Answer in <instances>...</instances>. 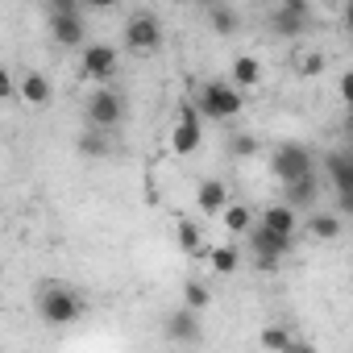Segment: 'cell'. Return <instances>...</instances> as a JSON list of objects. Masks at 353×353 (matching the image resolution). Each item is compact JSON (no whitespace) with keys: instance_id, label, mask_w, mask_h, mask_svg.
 Returning <instances> with one entry per match:
<instances>
[{"instance_id":"6da1fadb","label":"cell","mask_w":353,"mask_h":353,"mask_svg":"<svg viewBox=\"0 0 353 353\" xmlns=\"http://www.w3.org/2000/svg\"><path fill=\"white\" fill-rule=\"evenodd\" d=\"M38 316L50 328H67V324H75L83 316V299L67 283H42V291H38Z\"/></svg>"},{"instance_id":"7a4b0ae2","label":"cell","mask_w":353,"mask_h":353,"mask_svg":"<svg viewBox=\"0 0 353 353\" xmlns=\"http://www.w3.org/2000/svg\"><path fill=\"white\" fill-rule=\"evenodd\" d=\"M196 104H200V112H204V121H233V117H241V108H245V100H241V88L229 79H208L204 88H200V96H196Z\"/></svg>"},{"instance_id":"3957f363","label":"cell","mask_w":353,"mask_h":353,"mask_svg":"<svg viewBox=\"0 0 353 353\" xmlns=\"http://www.w3.org/2000/svg\"><path fill=\"white\" fill-rule=\"evenodd\" d=\"M250 245H254V266L258 270H274L279 266V258L283 254H291V245H295V237L291 233H279V229H270L266 221H258L254 229H250Z\"/></svg>"},{"instance_id":"277c9868","label":"cell","mask_w":353,"mask_h":353,"mask_svg":"<svg viewBox=\"0 0 353 353\" xmlns=\"http://www.w3.org/2000/svg\"><path fill=\"white\" fill-rule=\"evenodd\" d=\"M200 117H204V112H200V104H192V100H183V104H179L174 129H170V137H166L170 154H196V150H200V137H204Z\"/></svg>"},{"instance_id":"5b68a950","label":"cell","mask_w":353,"mask_h":353,"mask_svg":"<svg viewBox=\"0 0 353 353\" xmlns=\"http://www.w3.org/2000/svg\"><path fill=\"white\" fill-rule=\"evenodd\" d=\"M83 117H88V125H96V129H117L121 117H125V96L112 92L108 83H96V92H92L88 104H83Z\"/></svg>"},{"instance_id":"8992f818","label":"cell","mask_w":353,"mask_h":353,"mask_svg":"<svg viewBox=\"0 0 353 353\" xmlns=\"http://www.w3.org/2000/svg\"><path fill=\"white\" fill-rule=\"evenodd\" d=\"M270 170H274L279 183H295L299 174L312 170V150L299 145V141H283V145L270 154Z\"/></svg>"},{"instance_id":"52a82bcc","label":"cell","mask_w":353,"mask_h":353,"mask_svg":"<svg viewBox=\"0 0 353 353\" xmlns=\"http://www.w3.org/2000/svg\"><path fill=\"white\" fill-rule=\"evenodd\" d=\"M125 46H129V50H141V54L158 50V46H162V26H158V17H154V13H133V17L125 21Z\"/></svg>"},{"instance_id":"ba28073f","label":"cell","mask_w":353,"mask_h":353,"mask_svg":"<svg viewBox=\"0 0 353 353\" xmlns=\"http://www.w3.org/2000/svg\"><path fill=\"white\" fill-rule=\"evenodd\" d=\"M79 75L92 79V83H108V79L117 75V46H108V42L83 46V67H79Z\"/></svg>"},{"instance_id":"9c48e42d","label":"cell","mask_w":353,"mask_h":353,"mask_svg":"<svg viewBox=\"0 0 353 353\" xmlns=\"http://www.w3.org/2000/svg\"><path fill=\"white\" fill-rule=\"evenodd\" d=\"M307 17H312L307 0H283V5L274 9V17H270V30L279 38H299L307 30Z\"/></svg>"},{"instance_id":"30bf717a","label":"cell","mask_w":353,"mask_h":353,"mask_svg":"<svg viewBox=\"0 0 353 353\" xmlns=\"http://www.w3.org/2000/svg\"><path fill=\"white\" fill-rule=\"evenodd\" d=\"M50 38L67 50L83 46V17L79 9H50Z\"/></svg>"},{"instance_id":"8fae6325","label":"cell","mask_w":353,"mask_h":353,"mask_svg":"<svg viewBox=\"0 0 353 353\" xmlns=\"http://www.w3.org/2000/svg\"><path fill=\"white\" fill-rule=\"evenodd\" d=\"M166 336L170 341H179V345H196L200 336H204V328H200V312L196 307H179V312H170L166 316Z\"/></svg>"},{"instance_id":"7c38bea8","label":"cell","mask_w":353,"mask_h":353,"mask_svg":"<svg viewBox=\"0 0 353 353\" xmlns=\"http://www.w3.org/2000/svg\"><path fill=\"white\" fill-rule=\"evenodd\" d=\"M324 170H328V183H332L336 196L353 192V150H332L324 158Z\"/></svg>"},{"instance_id":"4fadbf2b","label":"cell","mask_w":353,"mask_h":353,"mask_svg":"<svg viewBox=\"0 0 353 353\" xmlns=\"http://www.w3.org/2000/svg\"><path fill=\"white\" fill-rule=\"evenodd\" d=\"M17 96H21L30 108H46L50 96H54V83H50L42 71H26V75L17 79Z\"/></svg>"},{"instance_id":"5bb4252c","label":"cell","mask_w":353,"mask_h":353,"mask_svg":"<svg viewBox=\"0 0 353 353\" xmlns=\"http://www.w3.org/2000/svg\"><path fill=\"white\" fill-rule=\"evenodd\" d=\"M196 204H200L204 216H221L233 200H229V188H225L221 179H204V183L196 188Z\"/></svg>"},{"instance_id":"9a60e30c","label":"cell","mask_w":353,"mask_h":353,"mask_svg":"<svg viewBox=\"0 0 353 353\" xmlns=\"http://www.w3.org/2000/svg\"><path fill=\"white\" fill-rule=\"evenodd\" d=\"M174 237H179V250H183L188 258H204V254H208V245H204V233H200V221H188V216H179V221H174Z\"/></svg>"},{"instance_id":"2e32d148","label":"cell","mask_w":353,"mask_h":353,"mask_svg":"<svg viewBox=\"0 0 353 353\" xmlns=\"http://www.w3.org/2000/svg\"><path fill=\"white\" fill-rule=\"evenodd\" d=\"M283 192H287V204H295L299 212H307L312 204H316V196H320V188H316V174L307 170V174H299L295 183H283Z\"/></svg>"},{"instance_id":"e0dca14e","label":"cell","mask_w":353,"mask_h":353,"mask_svg":"<svg viewBox=\"0 0 353 353\" xmlns=\"http://www.w3.org/2000/svg\"><path fill=\"white\" fill-rule=\"evenodd\" d=\"M208 26H212V34L233 38V34L241 30V13H237L233 5H225V0H216V5L208 9Z\"/></svg>"},{"instance_id":"ac0fdd59","label":"cell","mask_w":353,"mask_h":353,"mask_svg":"<svg viewBox=\"0 0 353 353\" xmlns=\"http://www.w3.org/2000/svg\"><path fill=\"white\" fill-rule=\"evenodd\" d=\"M262 221L270 225V229H279V233H291L295 237V229H299V208L295 204H266V212H262Z\"/></svg>"},{"instance_id":"d6986e66","label":"cell","mask_w":353,"mask_h":353,"mask_svg":"<svg viewBox=\"0 0 353 353\" xmlns=\"http://www.w3.org/2000/svg\"><path fill=\"white\" fill-rule=\"evenodd\" d=\"M233 83H237L241 92L258 88V83H262V63H258L254 54H237V59H233Z\"/></svg>"},{"instance_id":"ffe728a7","label":"cell","mask_w":353,"mask_h":353,"mask_svg":"<svg viewBox=\"0 0 353 353\" xmlns=\"http://www.w3.org/2000/svg\"><path fill=\"white\" fill-rule=\"evenodd\" d=\"M258 345H262V349H270V353H283V349H307V341L291 336V332H287L283 324H270V328H262Z\"/></svg>"},{"instance_id":"44dd1931","label":"cell","mask_w":353,"mask_h":353,"mask_svg":"<svg viewBox=\"0 0 353 353\" xmlns=\"http://www.w3.org/2000/svg\"><path fill=\"white\" fill-rule=\"evenodd\" d=\"M303 225H307V233H312L316 241H336V237H341V216H336V212H312Z\"/></svg>"},{"instance_id":"7402d4cb","label":"cell","mask_w":353,"mask_h":353,"mask_svg":"<svg viewBox=\"0 0 353 353\" xmlns=\"http://www.w3.org/2000/svg\"><path fill=\"white\" fill-rule=\"evenodd\" d=\"M221 221H225V229H229L233 237H250V229H254V212H250L245 204H229V208L221 212Z\"/></svg>"},{"instance_id":"603a6c76","label":"cell","mask_w":353,"mask_h":353,"mask_svg":"<svg viewBox=\"0 0 353 353\" xmlns=\"http://www.w3.org/2000/svg\"><path fill=\"white\" fill-rule=\"evenodd\" d=\"M208 266L216 270V274H233L237 266H241V254H237V245H208Z\"/></svg>"},{"instance_id":"cb8c5ba5","label":"cell","mask_w":353,"mask_h":353,"mask_svg":"<svg viewBox=\"0 0 353 353\" xmlns=\"http://www.w3.org/2000/svg\"><path fill=\"white\" fill-rule=\"evenodd\" d=\"M79 154H83V158H104V154H108V137H104V129L88 125V129L79 133Z\"/></svg>"},{"instance_id":"d4e9b609","label":"cell","mask_w":353,"mask_h":353,"mask_svg":"<svg viewBox=\"0 0 353 353\" xmlns=\"http://www.w3.org/2000/svg\"><path fill=\"white\" fill-rule=\"evenodd\" d=\"M183 303H188V307H196V312H204V307L212 303V291H208V283H200V279H188V283H183Z\"/></svg>"},{"instance_id":"484cf974","label":"cell","mask_w":353,"mask_h":353,"mask_svg":"<svg viewBox=\"0 0 353 353\" xmlns=\"http://www.w3.org/2000/svg\"><path fill=\"white\" fill-rule=\"evenodd\" d=\"M229 154L233 158H254V154H262V141L254 133H233L229 137Z\"/></svg>"},{"instance_id":"4316f807","label":"cell","mask_w":353,"mask_h":353,"mask_svg":"<svg viewBox=\"0 0 353 353\" xmlns=\"http://www.w3.org/2000/svg\"><path fill=\"white\" fill-rule=\"evenodd\" d=\"M320 71H324V54H307V59L299 63V75H303V79H312V75H320Z\"/></svg>"},{"instance_id":"83f0119b","label":"cell","mask_w":353,"mask_h":353,"mask_svg":"<svg viewBox=\"0 0 353 353\" xmlns=\"http://www.w3.org/2000/svg\"><path fill=\"white\" fill-rule=\"evenodd\" d=\"M336 88H341V100H345V108H353V67L336 79Z\"/></svg>"},{"instance_id":"f1b7e54d","label":"cell","mask_w":353,"mask_h":353,"mask_svg":"<svg viewBox=\"0 0 353 353\" xmlns=\"http://www.w3.org/2000/svg\"><path fill=\"white\" fill-rule=\"evenodd\" d=\"M121 5V0H83V9H92V13H112Z\"/></svg>"},{"instance_id":"f546056e","label":"cell","mask_w":353,"mask_h":353,"mask_svg":"<svg viewBox=\"0 0 353 353\" xmlns=\"http://www.w3.org/2000/svg\"><path fill=\"white\" fill-rule=\"evenodd\" d=\"M336 212H341V216H353V192L336 196Z\"/></svg>"},{"instance_id":"4dcf8cb0","label":"cell","mask_w":353,"mask_h":353,"mask_svg":"<svg viewBox=\"0 0 353 353\" xmlns=\"http://www.w3.org/2000/svg\"><path fill=\"white\" fill-rule=\"evenodd\" d=\"M345 30H349V38H353V0H345Z\"/></svg>"},{"instance_id":"1f68e13d","label":"cell","mask_w":353,"mask_h":353,"mask_svg":"<svg viewBox=\"0 0 353 353\" xmlns=\"http://www.w3.org/2000/svg\"><path fill=\"white\" fill-rule=\"evenodd\" d=\"M345 133H349V137H353V108H349V112H345Z\"/></svg>"},{"instance_id":"d6a6232c","label":"cell","mask_w":353,"mask_h":353,"mask_svg":"<svg viewBox=\"0 0 353 353\" xmlns=\"http://www.w3.org/2000/svg\"><path fill=\"white\" fill-rule=\"evenodd\" d=\"M200 5H204V9H212V5H216V0H200Z\"/></svg>"}]
</instances>
